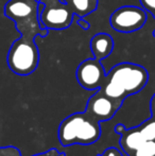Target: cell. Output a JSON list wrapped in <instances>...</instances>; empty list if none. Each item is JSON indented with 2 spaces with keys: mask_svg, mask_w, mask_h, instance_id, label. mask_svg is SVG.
<instances>
[{
  "mask_svg": "<svg viewBox=\"0 0 155 156\" xmlns=\"http://www.w3.org/2000/svg\"><path fill=\"white\" fill-rule=\"evenodd\" d=\"M38 10L41 25L46 29H67L73 20V9L65 0H41Z\"/></svg>",
  "mask_w": 155,
  "mask_h": 156,
  "instance_id": "obj_5",
  "label": "cell"
},
{
  "mask_svg": "<svg viewBox=\"0 0 155 156\" xmlns=\"http://www.w3.org/2000/svg\"><path fill=\"white\" fill-rule=\"evenodd\" d=\"M143 9L150 11L155 16V0H140Z\"/></svg>",
  "mask_w": 155,
  "mask_h": 156,
  "instance_id": "obj_14",
  "label": "cell"
},
{
  "mask_svg": "<svg viewBox=\"0 0 155 156\" xmlns=\"http://www.w3.org/2000/svg\"><path fill=\"white\" fill-rule=\"evenodd\" d=\"M101 136L100 122L91 118L86 112L75 113L61 122L58 137L63 147L73 144L89 146Z\"/></svg>",
  "mask_w": 155,
  "mask_h": 156,
  "instance_id": "obj_1",
  "label": "cell"
},
{
  "mask_svg": "<svg viewBox=\"0 0 155 156\" xmlns=\"http://www.w3.org/2000/svg\"><path fill=\"white\" fill-rule=\"evenodd\" d=\"M150 108H151L152 117L155 118V94L152 97V99H151V102H150Z\"/></svg>",
  "mask_w": 155,
  "mask_h": 156,
  "instance_id": "obj_18",
  "label": "cell"
},
{
  "mask_svg": "<svg viewBox=\"0 0 155 156\" xmlns=\"http://www.w3.org/2000/svg\"><path fill=\"white\" fill-rule=\"evenodd\" d=\"M153 35H154V36H155V31L153 32Z\"/></svg>",
  "mask_w": 155,
  "mask_h": 156,
  "instance_id": "obj_20",
  "label": "cell"
},
{
  "mask_svg": "<svg viewBox=\"0 0 155 156\" xmlns=\"http://www.w3.org/2000/svg\"><path fill=\"white\" fill-rule=\"evenodd\" d=\"M121 105V103L108 98L98 89L97 93L89 98L85 112L97 121H107L116 115Z\"/></svg>",
  "mask_w": 155,
  "mask_h": 156,
  "instance_id": "obj_8",
  "label": "cell"
},
{
  "mask_svg": "<svg viewBox=\"0 0 155 156\" xmlns=\"http://www.w3.org/2000/svg\"><path fill=\"white\" fill-rule=\"evenodd\" d=\"M78 83L87 90H96L103 85L106 78L105 70L100 60L96 58L83 61L76 72Z\"/></svg>",
  "mask_w": 155,
  "mask_h": 156,
  "instance_id": "obj_7",
  "label": "cell"
},
{
  "mask_svg": "<svg viewBox=\"0 0 155 156\" xmlns=\"http://www.w3.org/2000/svg\"><path fill=\"white\" fill-rule=\"evenodd\" d=\"M98 156H123V155L121 154V152L117 148L111 147V148H107L103 153H101V154H99Z\"/></svg>",
  "mask_w": 155,
  "mask_h": 156,
  "instance_id": "obj_15",
  "label": "cell"
},
{
  "mask_svg": "<svg viewBox=\"0 0 155 156\" xmlns=\"http://www.w3.org/2000/svg\"><path fill=\"white\" fill-rule=\"evenodd\" d=\"M146 140H155V118L151 117L138 126Z\"/></svg>",
  "mask_w": 155,
  "mask_h": 156,
  "instance_id": "obj_12",
  "label": "cell"
},
{
  "mask_svg": "<svg viewBox=\"0 0 155 156\" xmlns=\"http://www.w3.org/2000/svg\"><path fill=\"white\" fill-rule=\"evenodd\" d=\"M147 13L143 9L134 5H125L117 9L110 17V23L114 30L122 33H131L141 29L147 23Z\"/></svg>",
  "mask_w": 155,
  "mask_h": 156,
  "instance_id": "obj_6",
  "label": "cell"
},
{
  "mask_svg": "<svg viewBox=\"0 0 155 156\" xmlns=\"http://www.w3.org/2000/svg\"><path fill=\"white\" fill-rule=\"evenodd\" d=\"M115 131H116L117 134L121 136L120 146L128 156L132 155L146 141L143 134L139 131L138 126L128 129L122 124H117L116 127H115Z\"/></svg>",
  "mask_w": 155,
  "mask_h": 156,
  "instance_id": "obj_9",
  "label": "cell"
},
{
  "mask_svg": "<svg viewBox=\"0 0 155 156\" xmlns=\"http://www.w3.org/2000/svg\"><path fill=\"white\" fill-rule=\"evenodd\" d=\"M90 49L96 58L104 60L114 49V39L107 33H98L91 38Z\"/></svg>",
  "mask_w": 155,
  "mask_h": 156,
  "instance_id": "obj_10",
  "label": "cell"
},
{
  "mask_svg": "<svg viewBox=\"0 0 155 156\" xmlns=\"http://www.w3.org/2000/svg\"><path fill=\"white\" fill-rule=\"evenodd\" d=\"M33 156H65V154H61L56 149L53 148V149L48 150L47 152H45V153H39V154H36Z\"/></svg>",
  "mask_w": 155,
  "mask_h": 156,
  "instance_id": "obj_16",
  "label": "cell"
},
{
  "mask_svg": "<svg viewBox=\"0 0 155 156\" xmlns=\"http://www.w3.org/2000/svg\"><path fill=\"white\" fill-rule=\"evenodd\" d=\"M39 2L36 0H9L4 5V15L12 19L20 35L35 37L48 35V29L39 21Z\"/></svg>",
  "mask_w": 155,
  "mask_h": 156,
  "instance_id": "obj_2",
  "label": "cell"
},
{
  "mask_svg": "<svg viewBox=\"0 0 155 156\" xmlns=\"http://www.w3.org/2000/svg\"><path fill=\"white\" fill-rule=\"evenodd\" d=\"M131 156H155V140H146Z\"/></svg>",
  "mask_w": 155,
  "mask_h": 156,
  "instance_id": "obj_13",
  "label": "cell"
},
{
  "mask_svg": "<svg viewBox=\"0 0 155 156\" xmlns=\"http://www.w3.org/2000/svg\"><path fill=\"white\" fill-rule=\"evenodd\" d=\"M98 0H70L75 14L79 17H84L95 12L98 8Z\"/></svg>",
  "mask_w": 155,
  "mask_h": 156,
  "instance_id": "obj_11",
  "label": "cell"
},
{
  "mask_svg": "<svg viewBox=\"0 0 155 156\" xmlns=\"http://www.w3.org/2000/svg\"><path fill=\"white\" fill-rule=\"evenodd\" d=\"M8 66L15 74L29 76L36 70L39 63V51L33 37L21 35L14 41L6 56Z\"/></svg>",
  "mask_w": 155,
  "mask_h": 156,
  "instance_id": "obj_3",
  "label": "cell"
},
{
  "mask_svg": "<svg viewBox=\"0 0 155 156\" xmlns=\"http://www.w3.org/2000/svg\"><path fill=\"white\" fill-rule=\"evenodd\" d=\"M78 23H79V26H80V27H82V29H84V30H88L89 27H90V26H89V23H87L85 19H83L82 17H81V18L78 20Z\"/></svg>",
  "mask_w": 155,
  "mask_h": 156,
  "instance_id": "obj_17",
  "label": "cell"
},
{
  "mask_svg": "<svg viewBox=\"0 0 155 156\" xmlns=\"http://www.w3.org/2000/svg\"><path fill=\"white\" fill-rule=\"evenodd\" d=\"M65 1H66V2H68V3H69V2H70V0H65Z\"/></svg>",
  "mask_w": 155,
  "mask_h": 156,
  "instance_id": "obj_19",
  "label": "cell"
},
{
  "mask_svg": "<svg viewBox=\"0 0 155 156\" xmlns=\"http://www.w3.org/2000/svg\"><path fill=\"white\" fill-rule=\"evenodd\" d=\"M105 79L121 87L129 97L139 93L147 85L149 73L140 65L120 63L111 69Z\"/></svg>",
  "mask_w": 155,
  "mask_h": 156,
  "instance_id": "obj_4",
  "label": "cell"
}]
</instances>
